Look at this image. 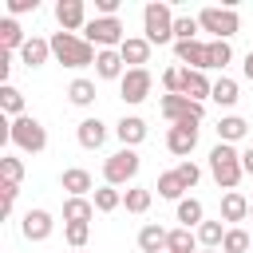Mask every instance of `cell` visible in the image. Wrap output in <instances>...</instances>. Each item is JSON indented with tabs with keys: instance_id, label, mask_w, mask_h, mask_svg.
<instances>
[{
	"instance_id": "cell-49",
	"label": "cell",
	"mask_w": 253,
	"mask_h": 253,
	"mask_svg": "<svg viewBox=\"0 0 253 253\" xmlns=\"http://www.w3.org/2000/svg\"><path fill=\"white\" fill-rule=\"evenodd\" d=\"M71 253H87V249H71Z\"/></svg>"
},
{
	"instance_id": "cell-10",
	"label": "cell",
	"mask_w": 253,
	"mask_h": 253,
	"mask_svg": "<svg viewBox=\"0 0 253 253\" xmlns=\"http://www.w3.org/2000/svg\"><path fill=\"white\" fill-rule=\"evenodd\" d=\"M174 59H178V63H186L190 71H210V43H202V40L174 43Z\"/></svg>"
},
{
	"instance_id": "cell-37",
	"label": "cell",
	"mask_w": 253,
	"mask_h": 253,
	"mask_svg": "<svg viewBox=\"0 0 253 253\" xmlns=\"http://www.w3.org/2000/svg\"><path fill=\"white\" fill-rule=\"evenodd\" d=\"M233 59V47H229V40H210V67H217V71H225V63Z\"/></svg>"
},
{
	"instance_id": "cell-11",
	"label": "cell",
	"mask_w": 253,
	"mask_h": 253,
	"mask_svg": "<svg viewBox=\"0 0 253 253\" xmlns=\"http://www.w3.org/2000/svg\"><path fill=\"white\" fill-rule=\"evenodd\" d=\"M55 20H59L63 32L87 28V4H83V0H59V4H55Z\"/></svg>"
},
{
	"instance_id": "cell-1",
	"label": "cell",
	"mask_w": 253,
	"mask_h": 253,
	"mask_svg": "<svg viewBox=\"0 0 253 253\" xmlns=\"http://www.w3.org/2000/svg\"><path fill=\"white\" fill-rule=\"evenodd\" d=\"M51 55H55L63 67H75V71H79V67H91L99 51H95L83 36H75V32H55V36H51Z\"/></svg>"
},
{
	"instance_id": "cell-22",
	"label": "cell",
	"mask_w": 253,
	"mask_h": 253,
	"mask_svg": "<svg viewBox=\"0 0 253 253\" xmlns=\"http://www.w3.org/2000/svg\"><path fill=\"white\" fill-rule=\"evenodd\" d=\"M28 43V36H24V28L8 16V20H0V51H20Z\"/></svg>"
},
{
	"instance_id": "cell-44",
	"label": "cell",
	"mask_w": 253,
	"mask_h": 253,
	"mask_svg": "<svg viewBox=\"0 0 253 253\" xmlns=\"http://www.w3.org/2000/svg\"><path fill=\"white\" fill-rule=\"evenodd\" d=\"M119 4L123 0H95V12L99 16H119Z\"/></svg>"
},
{
	"instance_id": "cell-52",
	"label": "cell",
	"mask_w": 253,
	"mask_h": 253,
	"mask_svg": "<svg viewBox=\"0 0 253 253\" xmlns=\"http://www.w3.org/2000/svg\"><path fill=\"white\" fill-rule=\"evenodd\" d=\"M249 138H253V130H249Z\"/></svg>"
},
{
	"instance_id": "cell-50",
	"label": "cell",
	"mask_w": 253,
	"mask_h": 253,
	"mask_svg": "<svg viewBox=\"0 0 253 253\" xmlns=\"http://www.w3.org/2000/svg\"><path fill=\"white\" fill-rule=\"evenodd\" d=\"M162 253H174V249H162Z\"/></svg>"
},
{
	"instance_id": "cell-40",
	"label": "cell",
	"mask_w": 253,
	"mask_h": 253,
	"mask_svg": "<svg viewBox=\"0 0 253 253\" xmlns=\"http://www.w3.org/2000/svg\"><path fill=\"white\" fill-rule=\"evenodd\" d=\"M0 178H4V182H12V186H20V178H24V162L4 154V158H0Z\"/></svg>"
},
{
	"instance_id": "cell-24",
	"label": "cell",
	"mask_w": 253,
	"mask_h": 253,
	"mask_svg": "<svg viewBox=\"0 0 253 253\" xmlns=\"http://www.w3.org/2000/svg\"><path fill=\"white\" fill-rule=\"evenodd\" d=\"M158 198H166V202H182V194H186V182L178 178V170H166V174H158Z\"/></svg>"
},
{
	"instance_id": "cell-25",
	"label": "cell",
	"mask_w": 253,
	"mask_h": 253,
	"mask_svg": "<svg viewBox=\"0 0 253 253\" xmlns=\"http://www.w3.org/2000/svg\"><path fill=\"white\" fill-rule=\"evenodd\" d=\"M221 217H225V221H245V217H249V202H245V194L229 190V194L221 198Z\"/></svg>"
},
{
	"instance_id": "cell-23",
	"label": "cell",
	"mask_w": 253,
	"mask_h": 253,
	"mask_svg": "<svg viewBox=\"0 0 253 253\" xmlns=\"http://www.w3.org/2000/svg\"><path fill=\"white\" fill-rule=\"evenodd\" d=\"M182 95L194 99V103H202V99L213 95V83L206 79V71H190V67H186V91H182Z\"/></svg>"
},
{
	"instance_id": "cell-15",
	"label": "cell",
	"mask_w": 253,
	"mask_h": 253,
	"mask_svg": "<svg viewBox=\"0 0 253 253\" xmlns=\"http://www.w3.org/2000/svg\"><path fill=\"white\" fill-rule=\"evenodd\" d=\"M115 134H119V142H123V146H130V150H134V146L146 138V123H142L138 115H123V119L115 123Z\"/></svg>"
},
{
	"instance_id": "cell-20",
	"label": "cell",
	"mask_w": 253,
	"mask_h": 253,
	"mask_svg": "<svg viewBox=\"0 0 253 253\" xmlns=\"http://www.w3.org/2000/svg\"><path fill=\"white\" fill-rule=\"evenodd\" d=\"M95 75L99 79H123L126 75V63H123V55L111 47V51H99L95 55Z\"/></svg>"
},
{
	"instance_id": "cell-51",
	"label": "cell",
	"mask_w": 253,
	"mask_h": 253,
	"mask_svg": "<svg viewBox=\"0 0 253 253\" xmlns=\"http://www.w3.org/2000/svg\"><path fill=\"white\" fill-rule=\"evenodd\" d=\"M249 217H253V206H249Z\"/></svg>"
},
{
	"instance_id": "cell-42",
	"label": "cell",
	"mask_w": 253,
	"mask_h": 253,
	"mask_svg": "<svg viewBox=\"0 0 253 253\" xmlns=\"http://www.w3.org/2000/svg\"><path fill=\"white\" fill-rule=\"evenodd\" d=\"M40 8V0H8V12L12 16H24V12H36Z\"/></svg>"
},
{
	"instance_id": "cell-32",
	"label": "cell",
	"mask_w": 253,
	"mask_h": 253,
	"mask_svg": "<svg viewBox=\"0 0 253 253\" xmlns=\"http://www.w3.org/2000/svg\"><path fill=\"white\" fill-rule=\"evenodd\" d=\"M91 202H95L99 213H111V210L123 206V194H119V186H99V190L91 194Z\"/></svg>"
},
{
	"instance_id": "cell-38",
	"label": "cell",
	"mask_w": 253,
	"mask_h": 253,
	"mask_svg": "<svg viewBox=\"0 0 253 253\" xmlns=\"http://www.w3.org/2000/svg\"><path fill=\"white\" fill-rule=\"evenodd\" d=\"M63 237H67L71 249H83L87 237H91V225H87V221H67V225H63Z\"/></svg>"
},
{
	"instance_id": "cell-2",
	"label": "cell",
	"mask_w": 253,
	"mask_h": 253,
	"mask_svg": "<svg viewBox=\"0 0 253 253\" xmlns=\"http://www.w3.org/2000/svg\"><path fill=\"white\" fill-rule=\"evenodd\" d=\"M210 174H213V182L229 194V190H237V182H241V174H245V166H241V150H233L229 142H217L213 150H210Z\"/></svg>"
},
{
	"instance_id": "cell-28",
	"label": "cell",
	"mask_w": 253,
	"mask_h": 253,
	"mask_svg": "<svg viewBox=\"0 0 253 253\" xmlns=\"http://www.w3.org/2000/svg\"><path fill=\"white\" fill-rule=\"evenodd\" d=\"M178 221H182L186 229H198V225L206 221V210H202V202H198V198H182V202H178Z\"/></svg>"
},
{
	"instance_id": "cell-34",
	"label": "cell",
	"mask_w": 253,
	"mask_h": 253,
	"mask_svg": "<svg viewBox=\"0 0 253 253\" xmlns=\"http://www.w3.org/2000/svg\"><path fill=\"white\" fill-rule=\"evenodd\" d=\"M194 245H198V233H194V229H186V225L170 229V241H166V249H174V253H194Z\"/></svg>"
},
{
	"instance_id": "cell-47",
	"label": "cell",
	"mask_w": 253,
	"mask_h": 253,
	"mask_svg": "<svg viewBox=\"0 0 253 253\" xmlns=\"http://www.w3.org/2000/svg\"><path fill=\"white\" fill-rule=\"evenodd\" d=\"M241 71H245V79H249V83H253V51H249V55H245V63H241Z\"/></svg>"
},
{
	"instance_id": "cell-6",
	"label": "cell",
	"mask_w": 253,
	"mask_h": 253,
	"mask_svg": "<svg viewBox=\"0 0 253 253\" xmlns=\"http://www.w3.org/2000/svg\"><path fill=\"white\" fill-rule=\"evenodd\" d=\"M138 166H142L138 150L123 146V150H115V154L103 162V178H107V186H126V182L138 178Z\"/></svg>"
},
{
	"instance_id": "cell-36",
	"label": "cell",
	"mask_w": 253,
	"mask_h": 253,
	"mask_svg": "<svg viewBox=\"0 0 253 253\" xmlns=\"http://www.w3.org/2000/svg\"><path fill=\"white\" fill-rule=\"evenodd\" d=\"M198 32H202V24H198V16H178V20H174V43H186V40H198Z\"/></svg>"
},
{
	"instance_id": "cell-12",
	"label": "cell",
	"mask_w": 253,
	"mask_h": 253,
	"mask_svg": "<svg viewBox=\"0 0 253 253\" xmlns=\"http://www.w3.org/2000/svg\"><path fill=\"white\" fill-rule=\"evenodd\" d=\"M20 233L28 241H47L51 237V213L47 210H28L24 221H20Z\"/></svg>"
},
{
	"instance_id": "cell-19",
	"label": "cell",
	"mask_w": 253,
	"mask_h": 253,
	"mask_svg": "<svg viewBox=\"0 0 253 253\" xmlns=\"http://www.w3.org/2000/svg\"><path fill=\"white\" fill-rule=\"evenodd\" d=\"M119 55H123V63L142 67V63L150 59V43H146V36H126V40H123V47H119Z\"/></svg>"
},
{
	"instance_id": "cell-48",
	"label": "cell",
	"mask_w": 253,
	"mask_h": 253,
	"mask_svg": "<svg viewBox=\"0 0 253 253\" xmlns=\"http://www.w3.org/2000/svg\"><path fill=\"white\" fill-rule=\"evenodd\" d=\"M202 253H221V249H202Z\"/></svg>"
},
{
	"instance_id": "cell-27",
	"label": "cell",
	"mask_w": 253,
	"mask_h": 253,
	"mask_svg": "<svg viewBox=\"0 0 253 253\" xmlns=\"http://www.w3.org/2000/svg\"><path fill=\"white\" fill-rule=\"evenodd\" d=\"M95 95H99V91H95V79H83V75L71 79V87H67V99H71L75 107H91Z\"/></svg>"
},
{
	"instance_id": "cell-43",
	"label": "cell",
	"mask_w": 253,
	"mask_h": 253,
	"mask_svg": "<svg viewBox=\"0 0 253 253\" xmlns=\"http://www.w3.org/2000/svg\"><path fill=\"white\" fill-rule=\"evenodd\" d=\"M0 194H4V217H8V213H12V206H16V194H20V186L4 182V186H0Z\"/></svg>"
},
{
	"instance_id": "cell-31",
	"label": "cell",
	"mask_w": 253,
	"mask_h": 253,
	"mask_svg": "<svg viewBox=\"0 0 253 253\" xmlns=\"http://www.w3.org/2000/svg\"><path fill=\"white\" fill-rule=\"evenodd\" d=\"M150 202H154V194H150L146 186H130V190L123 194V206H126V213H146V210H150Z\"/></svg>"
},
{
	"instance_id": "cell-8",
	"label": "cell",
	"mask_w": 253,
	"mask_h": 253,
	"mask_svg": "<svg viewBox=\"0 0 253 253\" xmlns=\"http://www.w3.org/2000/svg\"><path fill=\"white\" fill-rule=\"evenodd\" d=\"M198 24H202V32H210L213 40H233V36L241 32V20H237L233 8H202V12H198Z\"/></svg>"
},
{
	"instance_id": "cell-33",
	"label": "cell",
	"mask_w": 253,
	"mask_h": 253,
	"mask_svg": "<svg viewBox=\"0 0 253 253\" xmlns=\"http://www.w3.org/2000/svg\"><path fill=\"white\" fill-rule=\"evenodd\" d=\"M0 111H4V115H12V119H20V115H24V95H20L12 83H4V87H0Z\"/></svg>"
},
{
	"instance_id": "cell-5",
	"label": "cell",
	"mask_w": 253,
	"mask_h": 253,
	"mask_svg": "<svg viewBox=\"0 0 253 253\" xmlns=\"http://www.w3.org/2000/svg\"><path fill=\"white\" fill-rule=\"evenodd\" d=\"M8 142H12L16 150H24V154H40V150L47 146V130H43V123H40L36 115H20V119H12Z\"/></svg>"
},
{
	"instance_id": "cell-9",
	"label": "cell",
	"mask_w": 253,
	"mask_h": 253,
	"mask_svg": "<svg viewBox=\"0 0 253 253\" xmlns=\"http://www.w3.org/2000/svg\"><path fill=\"white\" fill-rule=\"evenodd\" d=\"M150 87H154V75H150L146 67H126V75L119 79V99L130 103V107H138V103L150 95Z\"/></svg>"
},
{
	"instance_id": "cell-26",
	"label": "cell",
	"mask_w": 253,
	"mask_h": 253,
	"mask_svg": "<svg viewBox=\"0 0 253 253\" xmlns=\"http://www.w3.org/2000/svg\"><path fill=\"white\" fill-rule=\"evenodd\" d=\"M91 217H95V202L91 198H67L63 202V221H87L91 225Z\"/></svg>"
},
{
	"instance_id": "cell-29",
	"label": "cell",
	"mask_w": 253,
	"mask_h": 253,
	"mask_svg": "<svg viewBox=\"0 0 253 253\" xmlns=\"http://www.w3.org/2000/svg\"><path fill=\"white\" fill-rule=\"evenodd\" d=\"M249 249H253V233H245L241 225H229L225 241H221V253H249Z\"/></svg>"
},
{
	"instance_id": "cell-13",
	"label": "cell",
	"mask_w": 253,
	"mask_h": 253,
	"mask_svg": "<svg viewBox=\"0 0 253 253\" xmlns=\"http://www.w3.org/2000/svg\"><path fill=\"white\" fill-rule=\"evenodd\" d=\"M194 146H198V126H186V123H182V126H170V130H166V150H170V154L186 158Z\"/></svg>"
},
{
	"instance_id": "cell-14",
	"label": "cell",
	"mask_w": 253,
	"mask_h": 253,
	"mask_svg": "<svg viewBox=\"0 0 253 253\" xmlns=\"http://www.w3.org/2000/svg\"><path fill=\"white\" fill-rule=\"evenodd\" d=\"M59 186L67 190V198H87V194H95V182H91V174H87L83 166L63 170V174H59Z\"/></svg>"
},
{
	"instance_id": "cell-39",
	"label": "cell",
	"mask_w": 253,
	"mask_h": 253,
	"mask_svg": "<svg viewBox=\"0 0 253 253\" xmlns=\"http://www.w3.org/2000/svg\"><path fill=\"white\" fill-rule=\"evenodd\" d=\"M162 87H166V95H182L186 91V67H166L162 71Z\"/></svg>"
},
{
	"instance_id": "cell-30",
	"label": "cell",
	"mask_w": 253,
	"mask_h": 253,
	"mask_svg": "<svg viewBox=\"0 0 253 253\" xmlns=\"http://www.w3.org/2000/svg\"><path fill=\"white\" fill-rule=\"evenodd\" d=\"M237 95H241V91H237V79H229V75L213 79V95H210V99H213L217 107H233V103H237Z\"/></svg>"
},
{
	"instance_id": "cell-35",
	"label": "cell",
	"mask_w": 253,
	"mask_h": 253,
	"mask_svg": "<svg viewBox=\"0 0 253 253\" xmlns=\"http://www.w3.org/2000/svg\"><path fill=\"white\" fill-rule=\"evenodd\" d=\"M198 241H202L206 249H221V241H225L221 221H202V225H198Z\"/></svg>"
},
{
	"instance_id": "cell-46",
	"label": "cell",
	"mask_w": 253,
	"mask_h": 253,
	"mask_svg": "<svg viewBox=\"0 0 253 253\" xmlns=\"http://www.w3.org/2000/svg\"><path fill=\"white\" fill-rule=\"evenodd\" d=\"M241 166H245V174H253V146L241 150Z\"/></svg>"
},
{
	"instance_id": "cell-41",
	"label": "cell",
	"mask_w": 253,
	"mask_h": 253,
	"mask_svg": "<svg viewBox=\"0 0 253 253\" xmlns=\"http://www.w3.org/2000/svg\"><path fill=\"white\" fill-rule=\"evenodd\" d=\"M174 170H178V178L186 182V190H194V186H198V178H202V170H198L194 162H178Z\"/></svg>"
},
{
	"instance_id": "cell-3",
	"label": "cell",
	"mask_w": 253,
	"mask_h": 253,
	"mask_svg": "<svg viewBox=\"0 0 253 253\" xmlns=\"http://www.w3.org/2000/svg\"><path fill=\"white\" fill-rule=\"evenodd\" d=\"M174 12H170V4L166 0H150L146 8H142V36H146V43L154 47V43H174Z\"/></svg>"
},
{
	"instance_id": "cell-7",
	"label": "cell",
	"mask_w": 253,
	"mask_h": 253,
	"mask_svg": "<svg viewBox=\"0 0 253 253\" xmlns=\"http://www.w3.org/2000/svg\"><path fill=\"white\" fill-rule=\"evenodd\" d=\"M162 115L170 119V126H198L202 119H206V103H194V99H186V95H162Z\"/></svg>"
},
{
	"instance_id": "cell-4",
	"label": "cell",
	"mask_w": 253,
	"mask_h": 253,
	"mask_svg": "<svg viewBox=\"0 0 253 253\" xmlns=\"http://www.w3.org/2000/svg\"><path fill=\"white\" fill-rule=\"evenodd\" d=\"M83 40H87L91 47H99V51H111V47L119 51L123 40H126V28H123L119 16H91L87 28H83Z\"/></svg>"
},
{
	"instance_id": "cell-17",
	"label": "cell",
	"mask_w": 253,
	"mask_h": 253,
	"mask_svg": "<svg viewBox=\"0 0 253 253\" xmlns=\"http://www.w3.org/2000/svg\"><path fill=\"white\" fill-rule=\"evenodd\" d=\"M20 59H24V67H43V63L51 59V40L28 36V43L20 47Z\"/></svg>"
},
{
	"instance_id": "cell-18",
	"label": "cell",
	"mask_w": 253,
	"mask_h": 253,
	"mask_svg": "<svg viewBox=\"0 0 253 253\" xmlns=\"http://www.w3.org/2000/svg\"><path fill=\"white\" fill-rule=\"evenodd\" d=\"M166 241H170V229H162L158 221H146V225L138 229V249H142V253H162Z\"/></svg>"
},
{
	"instance_id": "cell-45",
	"label": "cell",
	"mask_w": 253,
	"mask_h": 253,
	"mask_svg": "<svg viewBox=\"0 0 253 253\" xmlns=\"http://www.w3.org/2000/svg\"><path fill=\"white\" fill-rule=\"evenodd\" d=\"M8 71H12V51H0V79L8 83Z\"/></svg>"
},
{
	"instance_id": "cell-16",
	"label": "cell",
	"mask_w": 253,
	"mask_h": 253,
	"mask_svg": "<svg viewBox=\"0 0 253 253\" xmlns=\"http://www.w3.org/2000/svg\"><path fill=\"white\" fill-rule=\"evenodd\" d=\"M75 138H79L83 150H99V146L107 142V123H103V119H83L79 130H75Z\"/></svg>"
},
{
	"instance_id": "cell-21",
	"label": "cell",
	"mask_w": 253,
	"mask_h": 253,
	"mask_svg": "<svg viewBox=\"0 0 253 253\" xmlns=\"http://www.w3.org/2000/svg\"><path fill=\"white\" fill-rule=\"evenodd\" d=\"M249 130H253V126H249L241 115H225V119L217 123V142H229V146H233V142H241Z\"/></svg>"
}]
</instances>
